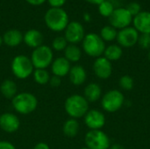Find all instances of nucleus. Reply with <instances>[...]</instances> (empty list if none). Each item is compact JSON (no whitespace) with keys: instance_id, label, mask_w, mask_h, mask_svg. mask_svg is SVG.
Returning a JSON list of instances; mask_svg holds the SVG:
<instances>
[{"instance_id":"obj_29","label":"nucleus","mask_w":150,"mask_h":149,"mask_svg":"<svg viewBox=\"0 0 150 149\" xmlns=\"http://www.w3.org/2000/svg\"><path fill=\"white\" fill-rule=\"evenodd\" d=\"M68 45L69 43L64 38V36H57L52 41V48L57 52L64 51Z\"/></svg>"},{"instance_id":"obj_22","label":"nucleus","mask_w":150,"mask_h":149,"mask_svg":"<svg viewBox=\"0 0 150 149\" xmlns=\"http://www.w3.org/2000/svg\"><path fill=\"white\" fill-rule=\"evenodd\" d=\"M1 94L7 99H12L18 94L17 84L11 79H5L0 85Z\"/></svg>"},{"instance_id":"obj_42","label":"nucleus","mask_w":150,"mask_h":149,"mask_svg":"<svg viewBox=\"0 0 150 149\" xmlns=\"http://www.w3.org/2000/svg\"><path fill=\"white\" fill-rule=\"evenodd\" d=\"M80 149H89V148H87L86 147H84V148H80Z\"/></svg>"},{"instance_id":"obj_24","label":"nucleus","mask_w":150,"mask_h":149,"mask_svg":"<svg viewBox=\"0 0 150 149\" xmlns=\"http://www.w3.org/2000/svg\"><path fill=\"white\" fill-rule=\"evenodd\" d=\"M64 57L71 62H78L82 58L81 48L75 44H69L64 50Z\"/></svg>"},{"instance_id":"obj_1","label":"nucleus","mask_w":150,"mask_h":149,"mask_svg":"<svg viewBox=\"0 0 150 149\" xmlns=\"http://www.w3.org/2000/svg\"><path fill=\"white\" fill-rule=\"evenodd\" d=\"M44 21L48 29L53 32H62L69 23V15L62 8L48 9L44 15Z\"/></svg>"},{"instance_id":"obj_12","label":"nucleus","mask_w":150,"mask_h":149,"mask_svg":"<svg viewBox=\"0 0 150 149\" xmlns=\"http://www.w3.org/2000/svg\"><path fill=\"white\" fill-rule=\"evenodd\" d=\"M85 126L90 130H102L106 122L105 115L98 109L89 110L83 117Z\"/></svg>"},{"instance_id":"obj_20","label":"nucleus","mask_w":150,"mask_h":149,"mask_svg":"<svg viewBox=\"0 0 150 149\" xmlns=\"http://www.w3.org/2000/svg\"><path fill=\"white\" fill-rule=\"evenodd\" d=\"M23 41V34L18 29H10L4 32L3 35V42L10 47H15L21 44Z\"/></svg>"},{"instance_id":"obj_15","label":"nucleus","mask_w":150,"mask_h":149,"mask_svg":"<svg viewBox=\"0 0 150 149\" xmlns=\"http://www.w3.org/2000/svg\"><path fill=\"white\" fill-rule=\"evenodd\" d=\"M133 25L140 34H150V11H142L134 16Z\"/></svg>"},{"instance_id":"obj_19","label":"nucleus","mask_w":150,"mask_h":149,"mask_svg":"<svg viewBox=\"0 0 150 149\" xmlns=\"http://www.w3.org/2000/svg\"><path fill=\"white\" fill-rule=\"evenodd\" d=\"M83 96L89 103H95L102 97V88L97 83H90L85 86Z\"/></svg>"},{"instance_id":"obj_5","label":"nucleus","mask_w":150,"mask_h":149,"mask_svg":"<svg viewBox=\"0 0 150 149\" xmlns=\"http://www.w3.org/2000/svg\"><path fill=\"white\" fill-rule=\"evenodd\" d=\"M125 96L119 90H111L101 97V106L108 113H114L125 105Z\"/></svg>"},{"instance_id":"obj_41","label":"nucleus","mask_w":150,"mask_h":149,"mask_svg":"<svg viewBox=\"0 0 150 149\" xmlns=\"http://www.w3.org/2000/svg\"><path fill=\"white\" fill-rule=\"evenodd\" d=\"M148 58H149V61L150 62V49L149 51V54H148Z\"/></svg>"},{"instance_id":"obj_34","label":"nucleus","mask_w":150,"mask_h":149,"mask_svg":"<svg viewBox=\"0 0 150 149\" xmlns=\"http://www.w3.org/2000/svg\"><path fill=\"white\" fill-rule=\"evenodd\" d=\"M0 149H17L16 147L10 141H0Z\"/></svg>"},{"instance_id":"obj_7","label":"nucleus","mask_w":150,"mask_h":149,"mask_svg":"<svg viewBox=\"0 0 150 149\" xmlns=\"http://www.w3.org/2000/svg\"><path fill=\"white\" fill-rule=\"evenodd\" d=\"M30 59L34 68L47 69L54 61V53L48 46L41 45L33 49Z\"/></svg>"},{"instance_id":"obj_11","label":"nucleus","mask_w":150,"mask_h":149,"mask_svg":"<svg viewBox=\"0 0 150 149\" xmlns=\"http://www.w3.org/2000/svg\"><path fill=\"white\" fill-rule=\"evenodd\" d=\"M140 33L134 26H128L118 31L117 42L122 48H129L134 47L138 43Z\"/></svg>"},{"instance_id":"obj_36","label":"nucleus","mask_w":150,"mask_h":149,"mask_svg":"<svg viewBox=\"0 0 150 149\" xmlns=\"http://www.w3.org/2000/svg\"><path fill=\"white\" fill-rule=\"evenodd\" d=\"M33 149H50V147L45 142H39L33 147Z\"/></svg>"},{"instance_id":"obj_9","label":"nucleus","mask_w":150,"mask_h":149,"mask_svg":"<svg viewBox=\"0 0 150 149\" xmlns=\"http://www.w3.org/2000/svg\"><path fill=\"white\" fill-rule=\"evenodd\" d=\"M134 17L127 10L126 7L115 8L112 15L108 18L110 25L117 30H121L130 26L133 23Z\"/></svg>"},{"instance_id":"obj_8","label":"nucleus","mask_w":150,"mask_h":149,"mask_svg":"<svg viewBox=\"0 0 150 149\" xmlns=\"http://www.w3.org/2000/svg\"><path fill=\"white\" fill-rule=\"evenodd\" d=\"M84 143L89 149H109L111 140L103 130H90L84 137Z\"/></svg>"},{"instance_id":"obj_38","label":"nucleus","mask_w":150,"mask_h":149,"mask_svg":"<svg viewBox=\"0 0 150 149\" xmlns=\"http://www.w3.org/2000/svg\"><path fill=\"white\" fill-rule=\"evenodd\" d=\"M83 19H84V21H86V22H90V21L91 20V16L90 15V13L84 12V13H83Z\"/></svg>"},{"instance_id":"obj_17","label":"nucleus","mask_w":150,"mask_h":149,"mask_svg":"<svg viewBox=\"0 0 150 149\" xmlns=\"http://www.w3.org/2000/svg\"><path fill=\"white\" fill-rule=\"evenodd\" d=\"M68 76H69L70 83L75 86H81L87 80L86 69L83 66L78 65V64L71 67Z\"/></svg>"},{"instance_id":"obj_14","label":"nucleus","mask_w":150,"mask_h":149,"mask_svg":"<svg viewBox=\"0 0 150 149\" xmlns=\"http://www.w3.org/2000/svg\"><path fill=\"white\" fill-rule=\"evenodd\" d=\"M20 120L18 117L11 112H4L0 115V128L8 133L17 132L20 127Z\"/></svg>"},{"instance_id":"obj_3","label":"nucleus","mask_w":150,"mask_h":149,"mask_svg":"<svg viewBox=\"0 0 150 149\" xmlns=\"http://www.w3.org/2000/svg\"><path fill=\"white\" fill-rule=\"evenodd\" d=\"M11 105L18 113L28 115L37 109L38 99L30 92H21L18 93L11 99Z\"/></svg>"},{"instance_id":"obj_27","label":"nucleus","mask_w":150,"mask_h":149,"mask_svg":"<svg viewBox=\"0 0 150 149\" xmlns=\"http://www.w3.org/2000/svg\"><path fill=\"white\" fill-rule=\"evenodd\" d=\"M98 6L99 14L105 18H109L112 15V13L113 12V11L115 10V7H114L112 2H111L109 0H105Z\"/></svg>"},{"instance_id":"obj_4","label":"nucleus","mask_w":150,"mask_h":149,"mask_svg":"<svg viewBox=\"0 0 150 149\" xmlns=\"http://www.w3.org/2000/svg\"><path fill=\"white\" fill-rule=\"evenodd\" d=\"M105 47V42L101 39L99 34L95 32L85 34L82 41V47L83 52L88 56L95 59L103 56Z\"/></svg>"},{"instance_id":"obj_31","label":"nucleus","mask_w":150,"mask_h":149,"mask_svg":"<svg viewBox=\"0 0 150 149\" xmlns=\"http://www.w3.org/2000/svg\"><path fill=\"white\" fill-rule=\"evenodd\" d=\"M127 10L130 12V14L134 17L137 14H139L142 11V6L139 3L137 2H131L127 4V6L126 7Z\"/></svg>"},{"instance_id":"obj_6","label":"nucleus","mask_w":150,"mask_h":149,"mask_svg":"<svg viewBox=\"0 0 150 149\" xmlns=\"http://www.w3.org/2000/svg\"><path fill=\"white\" fill-rule=\"evenodd\" d=\"M11 69L14 76L18 79L25 80L33 75L34 67L28 56L25 54H18L12 59Z\"/></svg>"},{"instance_id":"obj_40","label":"nucleus","mask_w":150,"mask_h":149,"mask_svg":"<svg viewBox=\"0 0 150 149\" xmlns=\"http://www.w3.org/2000/svg\"><path fill=\"white\" fill-rule=\"evenodd\" d=\"M4 42H3V37L2 36H0V47L2 46V44H3Z\"/></svg>"},{"instance_id":"obj_33","label":"nucleus","mask_w":150,"mask_h":149,"mask_svg":"<svg viewBox=\"0 0 150 149\" xmlns=\"http://www.w3.org/2000/svg\"><path fill=\"white\" fill-rule=\"evenodd\" d=\"M49 5L53 8H62L67 0H47Z\"/></svg>"},{"instance_id":"obj_16","label":"nucleus","mask_w":150,"mask_h":149,"mask_svg":"<svg viewBox=\"0 0 150 149\" xmlns=\"http://www.w3.org/2000/svg\"><path fill=\"white\" fill-rule=\"evenodd\" d=\"M70 68L71 64L65 57H57L56 59H54L51 64V71L53 75L61 78L69 75Z\"/></svg>"},{"instance_id":"obj_39","label":"nucleus","mask_w":150,"mask_h":149,"mask_svg":"<svg viewBox=\"0 0 150 149\" xmlns=\"http://www.w3.org/2000/svg\"><path fill=\"white\" fill-rule=\"evenodd\" d=\"M109 149H126L122 145L120 144H113V145H111L110 148Z\"/></svg>"},{"instance_id":"obj_32","label":"nucleus","mask_w":150,"mask_h":149,"mask_svg":"<svg viewBox=\"0 0 150 149\" xmlns=\"http://www.w3.org/2000/svg\"><path fill=\"white\" fill-rule=\"evenodd\" d=\"M48 83L53 88H58L62 84V78L59 77V76H54L53 75V76L50 77V80H49V83Z\"/></svg>"},{"instance_id":"obj_21","label":"nucleus","mask_w":150,"mask_h":149,"mask_svg":"<svg viewBox=\"0 0 150 149\" xmlns=\"http://www.w3.org/2000/svg\"><path fill=\"white\" fill-rule=\"evenodd\" d=\"M80 131V124L77 119L69 118L67 119L62 126L63 134L68 138L76 137Z\"/></svg>"},{"instance_id":"obj_13","label":"nucleus","mask_w":150,"mask_h":149,"mask_svg":"<svg viewBox=\"0 0 150 149\" xmlns=\"http://www.w3.org/2000/svg\"><path fill=\"white\" fill-rule=\"evenodd\" d=\"M92 69L95 76L101 80H107L112 75V64L104 56L95 59Z\"/></svg>"},{"instance_id":"obj_25","label":"nucleus","mask_w":150,"mask_h":149,"mask_svg":"<svg viewBox=\"0 0 150 149\" xmlns=\"http://www.w3.org/2000/svg\"><path fill=\"white\" fill-rule=\"evenodd\" d=\"M118 30L112 27V25H105L101 28L99 36L105 42H112L117 39Z\"/></svg>"},{"instance_id":"obj_26","label":"nucleus","mask_w":150,"mask_h":149,"mask_svg":"<svg viewBox=\"0 0 150 149\" xmlns=\"http://www.w3.org/2000/svg\"><path fill=\"white\" fill-rule=\"evenodd\" d=\"M33 80L36 83L40 85H45L49 83L50 80V74L47 69L43 68H34L33 72Z\"/></svg>"},{"instance_id":"obj_30","label":"nucleus","mask_w":150,"mask_h":149,"mask_svg":"<svg viewBox=\"0 0 150 149\" xmlns=\"http://www.w3.org/2000/svg\"><path fill=\"white\" fill-rule=\"evenodd\" d=\"M141 48L145 50L150 49V34H140L137 43Z\"/></svg>"},{"instance_id":"obj_35","label":"nucleus","mask_w":150,"mask_h":149,"mask_svg":"<svg viewBox=\"0 0 150 149\" xmlns=\"http://www.w3.org/2000/svg\"><path fill=\"white\" fill-rule=\"evenodd\" d=\"M29 4L33 6H40L42 4H44L47 0H25Z\"/></svg>"},{"instance_id":"obj_37","label":"nucleus","mask_w":150,"mask_h":149,"mask_svg":"<svg viewBox=\"0 0 150 149\" xmlns=\"http://www.w3.org/2000/svg\"><path fill=\"white\" fill-rule=\"evenodd\" d=\"M86 2L91 4H97V5H99L102 2H104L105 0H85Z\"/></svg>"},{"instance_id":"obj_18","label":"nucleus","mask_w":150,"mask_h":149,"mask_svg":"<svg viewBox=\"0 0 150 149\" xmlns=\"http://www.w3.org/2000/svg\"><path fill=\"white\" fill-rule=\"evenodd\" d=\"M43 34L36 29H30L23 34V41L25 44L33 49L43 45Z\"/></svg>"},{"instance_id":"obj_28","label":"nucleus","mask_w":150,"mask_h":149,"mask_svg":"<svg viewBox=\"0 0 150 149\" xmlns=\"http://www.w3.org/2000/svg\"><path fill=\"white\" fill-rule=\"evenodd\" d=\"M119 85H120V89L123 90H126V91L132 90L134 86V78L129 75H124V76H120V78L119 80Z\"/></svg>"},{"instance_id":"obj_23","label":"nucleus","mask_w":150,"mask_h":149,"mask_svg":"<svg viewBox=\"0 0 150 149\" xmlns=\"http://www.w3.org/2000/svg\"><path fill=\"white\" fill-rule=\"evenodd\" d=\"M123 55V48L118 44H111L105 47L103 56L112 61H116L121 59Z\"/></svg>"},{"instance_id":"obj_2","label":"nucleus","mask_w":150,"mask_h":149,"mask_svg":"<svg viewBox=\"0 0 150 149\" xmlns=\"http://www.w3.org/2000/svg\"><path fill=\"white\" fill-rule=\"evenodd\" d=\"M89 102L83 95L74 94L67 97L64 103L66 113L72 119H81L85 116L89 109Z\"/></svg>"},{"instance_id":"obj_10","label":"nucleus","mask_w":150,"mask_h":149,"mask_svg":"<svg viewBox=\"0 0 150 149\" xmlns=\"http://www.w3.org/2000/svg\"><path fill=\"white\" fill-rule=\"evenodd\" d=\"M85 36L83 25L78 21H71L64 30V38L69 44L77 45L82 42Z\"/></svg>"}]
</instances>
